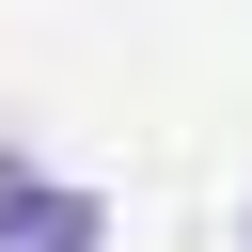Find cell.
I'll list each match as a JSON object with an SVG mask.
<instances>
[{
	"label": "cell",
	"mask_w": 252,
	"mask_h": 252,
	"mask_svg": "<svg viewBox=\"0 0 252 252\" xmlns=\"http://www.w3.org/2000/svg\"><path fill=\"white\" fill-rule=\"evenodd\" d=\"M0 252H110V205L63 189V173H16V158H0Z\"/></svg>",
	"instance_id": "cell-1"
},
{
	"label": "cell",
	"mask_w": 252,
	"mask_h": 252,
	"mask_svg": "<svg viewBox=\"0 0 252 252\" xmlns=\"http://www.w3.org/2000/svg\"><path fill=\"white\" fill-rule=\"evenodd\" d=\"M236 252H252V220H236Z\"/></svg>",
	"instance_id": "cell-2"
}]
</instances>
